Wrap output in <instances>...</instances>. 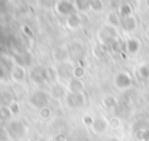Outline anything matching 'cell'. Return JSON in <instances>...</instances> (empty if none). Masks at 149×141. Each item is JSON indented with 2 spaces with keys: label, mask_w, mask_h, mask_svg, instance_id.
Here are the masks:
<instances>
[{
  "label": "cell",
  "mask_w": 149,
  "mask_h": 141,
  "mask_svg": "<svg viewBox=\"0 0 149 141\" xmlns=\"http://www.w3.org/2000/svg\"><path fill=\"white\" fill-rule=\"evenodd\" d=\"M54 58L56 61H58L59 63L66 62L69 58H70V53H69V48L66 46H59L54 50Z\"/></svg>",
  "instance_id": "cell-8"
},
{
  "label": "cell",
  "mask_w": 149,
  "mask_h": 141,
  "mask_svg": "<svg viewBox=\"0 0 149 141\" xmlns=\"http://www.w3.org/2000/svg\"><path fill=\"white\" fill-rule=\"evenodd\" d=\"M49 94L46 91H42V90H37L29 96V103L33 106L34 108L37 110H41L44 107H48V103H49Z\"/></svg>",
  "instance_id": "cell-1"
},
{
  "label": "cell",
  "mask_w": 149,
  "mask_h": 141,
  "mask_svg": "<svg viewBox=\"0 0 149 141\" xmlns=\"http://www.w3.org/2000/svg\"><path fill=\"white\" fill-rule=\"evenodd\" d=\"M125 49L130 54H136L140 49V41L136 38H130L125 42Z\"/></svg>",
  "instance_id": "cell-11"
},
{
  "label": "cell",
  "mask_w": 149,
  "mask_h": 141,
  "mask_svg": "<svg viewBox=\"0 0 149 141\" xmlns=\"http://www.w3.org/2000/svg\"><path fill=\"white\" fill-rule=\"evenodd\" d=\"M52 94H53V96L57 99H61V98H63V96H66L65 91H63V88H62L61 86H56V87L53 88V92Z\"/></svg>",
  "instance_id": "cell-20"
},
{
  "label": "cell",
  "mask_w": 149,
  "mask_h": 141,
  "mask_svg": "<svg viewBox=\"0 0 149 141\" xmlns=\"http://www.w3.org/2000/svg\"><path fill=\"white\" fill-rule=\"evenodd\" d=\"M53 141H66V135H65V133H62V132L58 133V135L54 136Z\"/></svg>",
  "instance_id": "cell-23"
},
{
  "label": "cell",
  "mask_w": 149,
  "mask_h": 141,
  "mask_svg": "<svg viewBox=\"0 0 149 141\" xmlns=\"http://www.w3.org/2000/svg\"><path fill=\"white\" fill-rule=\"evenodd\" d=\"M69 53H70L71 58L79 59V58H82V57L84 56L86 50H84V48L79 42H74V44H71V45L69 46Z\"/></svg>",
  "instance_id": "cell-9"
},
{
  "label": "cell",
  "mask_w": 149,
  "mask_h": 141,
  "mask_svg": "<svg viewBox=\"0 0 149 141\" xmlns=\"http://www.w3.org/2000/svg\"><path fill=\"white\" fill-rule=\"evenodd\" d=\"M139 74V76L143 79H148L149 78V63H143V65L139 67V70L136 71Z\"/></svg>",
  "instance_id": "cell-17"
},
{
  "label": "cell",
  "mask_w": 149,
  "mask_h": 141,
  "mask_svg": "<svg viewBox=\"0 0 149 141\" xmlns=\"http://www.w3.org/2000/svg\"><path fill=\"white\" fill-rule=\"evenodd\" d=\"M26 132V128L24 125L23 122H13L11 123V127H9V133L13 136L15 138H21Z\"/></svg>",
  "instance_id": "cell-6"
},
{
  "label": "cell",
  "mask_w": 149,
  "mask_h": 141,
  "mask_svg": "<svg viewBox=\"0 0 149 141\" xmlns=\"http://www.w3.org/2000/svg\"><path fill=\"white\" fill-rule=\"evenodd\" d=\"M41 141H45V140H41Z\"/></svg>",
  "instance_id": "cell-27"
},
{
  "label": "cell",
  "mask_w": 149,
  "mask_h": 141,
  "mask_svg": "<svg viewBox=\"0 0 149 141\" xmlns=\"http://www.w3.org/2000/svg\"><path fill=\"white\" fill-rule=\"evenodd\" d=\"M57 79H58L57 69H53V67L46 69V82H56Z\"/></svg>",
  "instance_id": "cell-16"
},
{
  "label": "cell",
  "mask_w": 149,
  "mask_h": 141,
  "mask_svg": "<svg viewBox=\"0 0 149 141\" xmlns=\"http://www.w3.org/2000/svg\"><path fill=\"white\" fill-rule=\"evenodd\" d=\"M123 29L125 32H133L136 28V23H135V20L131 19V17H127L125 20L123 21Z\"/></svg>",
  "instance_id": "cell-14"
},
{
  "label": "cell",
  "mask_w": 149,
  "mask_h": 141,
  "mask_svg": "<svg viewBox=\"0 0 149 141\" xmlns=\"http://www.w3.org/2000/svg\"><path fill=\"white\" fill-rule=\"evenodd\" d=\"M65 100H66V104L70 108H79L82 106H84V103H86V98H84L83 92H81V94L69 92V94H66Z\"/></svg>",
  "instance_id": "cell-2"
},
{
  "label": "cell",
  "mask_w": 149,
  "mask_h": 141,
  "mask_svg": "<svg viewBox=\"0 0 149 141\" xmlns=\"http://www.w3.org/2000/svg\"><path fill=\"white\" fill-rule=\"evenodd\" d=\"M86 75V67L82 65L74 66L73 67V78L74 79H83Z\"/></svg>",
  "instance_id": "cell-13"
},
{
  "label": "cell",
  "mask_w": 149,
  "mask_h": 141,
  "mask_svg": "<svg viewBox=\"0 0 149 141\" xmlns=\"http://www.w3.org/2000/svg\"><path fill=\"white\" fill-rule=\"evenodd\" d=\"M38 115L42 120H49L53 116V112H52V110L49 107H44L41 110H38Z\"/></svg>",
  "instance_id": "cell-18"
},
{
  "label": "cell",
  "mask_w": 149,
  "mask_h": 141,
  "mask_svg": "<svg viewBox=\"0 0 149 141\" xmlns=\"http://www.w3.org/2000/svg\"><path fill=\"white\" fill-rule=\"evenodd\" d=\"M57 73H58V78L69 81L73 78V66L68 62H63L59 65V67H57Z\"/></svg>",
  "instance_id": "cell-7"
},
{
  "label": "cell",
  "mask_w": 149,
  "mask_h": 141,
  "mask_svg": "<svg viewBox=\"0 0 149 141\" xmlns=\"http://www.w3.org/2000/svg\"><path fill=\"white\" fill-rule=\"evenodd\" d=\"M103 106L106 108L112 110V108H115L116 106H118V100H116L112 95H108V96H106V98L103 99Z\"/></svg>",
  "instance_id": "cell-15"
},
{
  "label": "cell",
  "mask_w": 149,
  "mask_h": 141,
  "mask_svg": "<svg viewBox=\"0 0 149 141\" xmlns=\"http://www.w3.org/2000/svg\"><path fill=\"white\" fill-rule=\"evenodd\" d=\"M84 91V83L82 79H74L71 78L69 81V92H75L81 94Z\"/></svg>",
  "instance_id": "cell-10"
},
{
  "label": "cell",
  "mask_w": 149,
  "mask_h": 141,
  "mask_svg": "<svg viewBox=\"0 0 149 141\" xmlns=\"http://www.w3.org/2000/svg\"><path fill=\"white\" fill-rule=\"evenodd\" d=\"M12 78L16 82H23L24 78H25V71H24L23 66H16V67L12 70Z\"/></svg>",
  "instance_id": "cell-12"
},
{
  "label": "cell",
  "mask_w": 149,
  "mask_h": 141,
  "mask_svg": "<svg viewBox=\"0 0 149 141\" xmlns=\"http://www.w3.org/2000/svg\"><path fill=\"white\" fill-rule=\"evenodd\" d=\"M115 86L118 88H120V90H125V88L131 87L132 86V78H131V75L128 73H124V71L118 73L115 75Z\"/></svg>",
  "instance_id": "cell-3"
},
{
  "label": "cell",
  "mask_w": 149,
  "mask_h": 141,
  "mask_svg": "<svg viewBox=\"0 0 149 141\" xmlns=\"http://www.w3.org/2000/svg\"><path fill=\"white\" fill-rule=\"evenodd\" d=\"M9 110H11L12 113H19V104H17V103H12V104L9 106Z\"/></svg>",
  "instance_id": "cell-24"
},
{
  "label": "cell",
  "mask_w": 149,
  "mask_h": 141,
  "mask_svg": "<svg viewBox=\"0 0 149 141\" xmlns=\"http://www.w3.org/2000/svg\"><path fill=\"white\" fill-rule=\"evenodd\" d=\"M108 127L112 128V129H116V128L120 127V119L119 117H111L108 120Z\"/></svg>",
  "instance_id": "cell-21"
},
{
  "label": "cell",
  "mask_w": 149,
  "mask_h": 141,
  "mask_svg": "<svg viewBox=\"0 0 149 141\" xmlns=\"http://www.w3.org/2000/svg\"><path fill=\"white\" fill-rule=\"evenodd\" d=\"M107 141H120L119 138H116V137H111V138H108Z\"/></svg>",
  "instance_id": "cell-25"
},
{
  "label": "cell",
  "mask_w": 149,
  "mask_h": 141,
  "mask_svg": "<svg viewBox=\"0 0 149 141\" xmlns=\"http://www.w3.org/2000/svg\"><path fill=\"white\" fill-rule=\"evenodd\" d=\"M146 38L149 40V29H148V31H146Z\"/></svg>",
  "instance_id": "cell-26"
},
{
  "label": "cell",
  "mask_w": 149,
  "mask_h": 141,
  "mask_svg": "<svg viewBox=\"0 0 149 141\" xmlns=\"http://www.w3.org/2000/svg\"><path fill=\"white\" fill-rule=\"evenodd\" d=\"M31 81L36 85H42L44 82H46V69H42L40 66L33 67L31 71Z\"/></svg>",
  "instance_id": "cell-4"
},
{
  "label": "cell",
  "mask_w": 149,
  "mask_h": 141,
  "mask_svg": "<svg viewBox=\"0 0 149 141\" xmlns=\"http://www.w3.org/2000/svg\"><path fill=\"white\" fill-rule=\"evenodd\" d=\"M91 131L96 135H102V133L106 132V129L108 128V120H106L104 117H94L93 124L90 125Z\"/></svg>",
  "instance_id": "cell-5"
},
{
  "label": "cell",
  "mask_w": 149,
  "mask_h": 141,
  "mask_svg": "<svg viewBox=\"0 0 149 141\" xmlns=\"http://www.w3.org/2000/svg\"><path fill=\"white\" fill-rule=\"evenodd\" d=\"M93 122H94V117H93V116H90V115L83 116V123H84V124H87L88 127L93 124Z\"/></svg>",
  "instance_id": "cell-22"
},
{
  "label": "cell",
  "mask_w": 149,
  "mask_h": 141,
  "mask_svg": "<svg viewBox=\"0 0 149 141\" xmlns=\"http://www.w3.org/2000/svg\"><path fill=\"white\" fill-rule=\"evenodd\" d=\"M68 25H69V28H71V29L78 28V26L81 25V19H79L78 16H70L68 20Z\"/></svg>",
  "instance_id": "cell-19"
}]
</instances>
